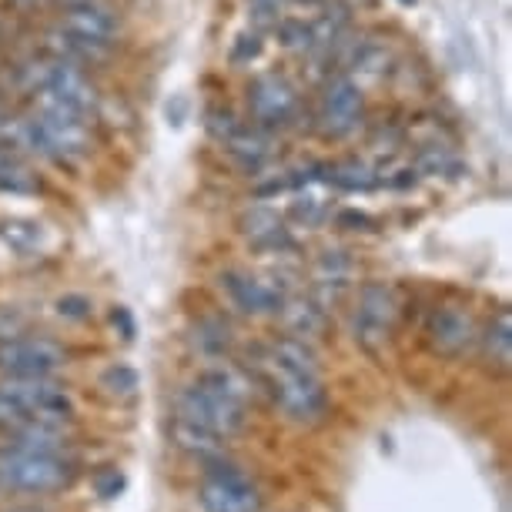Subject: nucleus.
<instances>
[{
    "label": "nucleus",
    "instance_id": "c756f323",
    "mask_svg": "<svg viewBox=\"0 0 512 512\" xmlns=\"http://www.w3.org/2000/svg\"><path fill=\"white\" fill-rule=\"evenodd\" d=\"M7 512H44V509H34V506H21V509H7Z\"/></svg>",
    "mask_w": 512,
    "mask_h": 512
},
{
    "label": "nucleus",
    "instance_id": "f3484780",
    "mask_svg": "<svg viewBox=\"0 0 512 512\" xmlns=\"http://www.w3.org/2000/svg\"><path fill=\"white\" fill-rule=\"evenodd\" d=\"M98 385H101V389L108 392V395H114V399H128V395L138 392L141 375H138V369H131V365L111 362V365H104V369H101Z\"/></svg>",
    "mask_w": 512,
    "mask_h": 512
},
{
    "label": "nucleus",
    "instance_id": "39448f33",
    "mask_svg": "<svg viewBox=\"0 0 512 512\" xmlns=\"http://www.w3.org/2000/svg\"><path fill=\"white\" fill-rule=\"evenodd\" d=\"M31 81H34V94H47V98L61 101L64 108L84 114V118L98 114L101 108V94L91 84V77L84 74L81 64L51 57L47 64L31 67Z\"/></svg>",
    "mask_w": 512,
    "mask_h": 512
},
{
    "label": "nucleus",
    "instance_id": "0eeeda50",
    "mask_svg": "<svg viewBox=\"0 0 512 512\" xmlns=\"http://www.w3.org/2000/svg\"><path fill=\"white\" fill-rule=\"evenodd\" d=\"M64 365L67 352L54 338L14 335L7 342H0V372L7 379H51Z\"/></svg>",
    "mask_w": 512,
    "mask_h": 512
},
{
    "label": "nucleus",
    "instance_id": "2f4dec72",
    "mask_svg": "<svg viewBox=\"0 0 512 512\" xmlns=\"http://www.w3.org/2000/svg\"><path fill=\"white\" fill-rule=\"evenodd\" d=\"M399 4H405V7H412V4H415V0H399Z\"/></svg>",
    "mask_w": 512,
    "mask_h": 512
},
{
    "label": "nucleus",
    "instance_id": "423d86ee",
    "mask_svg": "<svg viewBox=\"0 0 512 512\" xmlns=\"http://www.w3.org/2000/svg\"><path fill=\"white\" fill-rule=\"evenodd\" d=\"M198 499L205 512H262V496L251 486V479L235 462H225L221 456L208 459Z\"/></svg>",
    "mask_w": 512,
    "mask_h": 512
},
{
    "label": "nucleus",
    "instance_id": "b1692460",
    "mask_svg": "<svg viewBox=\"0 0 512 512\" xmlns=\"http://www.w3.org/2000/svg\"><path fill=\"white\" fill-rule=\"evenodd\" d=\"M54 312L61 318H71V322H81V318L91 315V298L88 295H61L54 302Z\"/></svg>",
    "mask_w": 512,
    "mask_h": 512
},
{
    "label": "nucleus",
    "instance_id": "2eb2a0df",
    "mask_svg": "<svg viewBox=\"0 0 512 512\" xmlns=\"http://www.w3.org/2000/svg\"><path fill=\"white\" fill-rule=\"evenodd\" d=\"M482 352L486 359H492L499 369H509V359H512V315L509 308H499L496 318L489 322L486 335H482Z\"/></svg>",
    "mask_w": 512,
    "mask_h": 512
},
{
    "label": "nucleus",
    "instance_id": "9d476101",
    "mask_svg": "<svg viewBox=\"0 0 512 512\" xmlns=\"http://www.w3.org/2000/svg\"><path fill=\"white\" fill-rule=\"evenodd\" d=\"M248 111L258 124H288L298 114V91L282 74H258L248 84Z\"/></svg>",
    "mask_w": 512,
    "mask_h": 512
},
{
    "label": "nucleus",
    "instance_id": "412c9836",
    "mask_svg": "<svg viewBox=\"0 0 512 512\" xmlns=\"http://www.w3.org/2000/svg\"><path fill=\"white\" fill-rule=\"evenodd\" d=\"M0 191H11V195H34L41 191V181L37 175H31L21 164H14L11 158L0 161Z\"/></svg>",
    "mask_w": 512,
    "mask_h": 512
},
{
    "label": "nucleus",
    "instance_id": "473e14b6",
    "mask_svg": "<svg viewBox=\"0 0 512 512\" xmlns=\"http://www.w3.org/2000/svg\"><path fill=\"white\" fill-rule=\"evenodd\" d=\"M17 4H34V0H17Z\"/></svg>",
    "mask_w": 512,
    "mask_h": 512
},
{
    "label": "nucleus",
    "instance_id": "f257e3e1",
    "mask_svg": "<svg viewBox=\"0 0 512 512\" xmlns=\"http://www.w3.org/2000/svg\"><path fill=\"white\" fill-rule=\"evenodd\" d=\"M268 385L275 392V402L282 405L285 415H292L295 422H315L322 419L328 409V395L318 375V362L312 349L295 335L275 338L268 345Z\"/></svg>",
    "mask_w": 512,
    "mask_h": 512
},
{
    "label": "nucleus",
    "instance_id": "4be33fe9",
    "mask_svg": "<svg viewBox=\"0 0 512 512\" xmlns=\"http://www.w3.org/2000/svg\"><path fill=\"white\" fill-rule=\"evenodd\" d=\"M0 238L14 251L27 255V251H34L41 245V225H34V221H4V225H0Z\"/></svg>",
    "mask_w": 512,
    "mask_h": 512
},
{
    "label": "nucleus",
    "instance_id": "dca6fc26",
    "mask_svg": "<svg viewBox=\"0 0 512 512\" xmlns=\"http://www.w3.org/2000/svg\"><path fill=\"white\" fill-rule=\"evenodd\" d=\"M171 436H175L178 446L185 452H191V456H201V459L221 456V439L215 436V432L201 429V425L188 422V419H175V425H171Z\"/></svg>",
    "mask_w": 512,
    "mask_h": 512
},
{
    "label": "nucleus",
    "instance_id": "a211bd4d",
    "mask_svg": "<svg viewBox=\"0 0 512 512\" xmlns=\"http://www.w3.org/2000/svg\"><path fill=\"white\" fill-rule=\"evenodd\" d=\"M328 181L335 188H345V191H369L375 188V178L372 171L365 168L359 161H342V164H328Z\"/></svg>",
    "mask_w": 512,
    "mask_h": 512
},
{
    "label": "nucleus",
    "instance_id": "20e7f679",
    "mask_svg": "<svg viewBox=\"0 0 512 512\" xmlns=\"http://www.w3.org/2000/svg\"><path fill=\"white\" fill-rule=\"evenodd\" d=\"M74 466L61 449H0V486L21 492H57L71 486Z\"/></svg>",
    "mask_w": 512,
    "mask_h": 512
},
{
    "label": "nucleus",
    "instance_id": "c85d7f7f",
    "mask_svg": "<svg viewBox=\"0 0 512 512\" xmlns=\"http://www.w3.org/2000/svg\"><path fill=\"white\" fill-rule=\"evenodd\" d=\"M64 7H77V4H98V0H61Z\"/></svg>",
    "mask_w": 512,
    "mask_h": 512
},
{
    "label": "nucleus",
    "instance_id": "bb28decb",
    "mask_svg": "<svg viewBox=\"0 0 512 512\" xmlns=\"http://www.w3.org/2000/svg\"><path fill=\"white\" fill-rule=\"evenodd\" d=\"M238 47H235V61H251V57H258V51H262V41L258 37H251V47L245 44V37H238Z\"/></svg>",
    "mask_w": 512,
    "mask_h": 512
},
{
    "label": "nucleus",
    "instance_id": "f03ea898",
    "mask_svg": "<svg viewBox=\"0 0 512 512\" xmlns=\"http://www.w3.org/2000/svg\"><path fill=\"white\" fill-rule=\"evenodd\" d=\"M245 399L248 382L228 369H208L178 395V419H188L218 439L245 429Z\"/></svg>",
    "mask_w": 512,
    "mask_h": 512
},
{
    "label": "nucleus",
    "instance_id": "393cba45",
    "mask_svg": "<svg viewBox=\"0 0 512 512\" xmlns=\"http://www.w3.org/2000/svg\"><path fill=\"white\" fill-rule=\"evenodd\" d=\"M24 328H27V318L21 312L0 308V342H7V338H14V335H24Z\"/></svg>",
    "mask_w": 512,
    "mask_h": 512
},
{
    "label": "nucleus",
    "instance_id": "4468645a",
    "mask_svg": "<svg viewBox=\"0 0 512 512\" xmlns=\"http://www.w3.org/2000/svg\"><path fill=\"white\" fill-rule=\"evenodd\" d=\"M225 148L231 151V158L245 164L248 171H258L268 161V154H272V148H268V138L262 131H241V128H235L228 134Z\"/></svg>",
    "mask_w": 512,
    "mask_h": 512
},
{
    "label": "nucleus",
    "instance_id": "5701e85b",
    "mask_svg": "<svg viewBox=\"0 0 512 512\" xmlns=\"http://www.w3.org/2000/svg\"><path fill=\"white\" fill-rule=\"evenodd\" d=\"M91 486H94V492H98L101 499H118L121 492L128 489V476H124L118 466H104V469L94 472Z\"/></svg>",
    "mask_w": 512,
    "mask_h": 512
},
{
    "label": "nucleus",
    "instance_id": "a878e982",
    "mask_svg": "<svg viewBox=\"0 0 512 512\" xmlns=\"http://www.w3.org/2000/svg\"><path fill=\"white\" fill-rule=\"evenodd\" d=\"M111 325L118 328L124 342H131V338H134V332H138V325H134V315H131V312H128V308H124V305L111 308Z\"/></svg>",
    "mask_w": 512,
    "mask_h": 512
},
{
    "label": "nucleus",
    "instance_id": "7ed1b4c3",
    "mask_svg": "<svg viewBox=\"0 0 512 512\" xmlns=\"http://www.w3.org/2000/svg\"><path fill=\"white\" fill-rule=\"evenodd\" d=\"M74 419L71 392L54 385L51 379H7L0 382V429L27 432L41 425L64 429Z\"/></svg>",
    "mask_w": 512,
    "mask_h": 512
},
{
    "label": "nucleus",
    "instance_id": "cd10ccee",
    "mask_svg": "<svg viewBox=\"0 0 512 512\" xmlns=\"http://www.w3.org/2000/svg\"><path fill=\"white\" fill-rule=\"evenodd\" d=\"M251 4H255V14H258V17H268V21H275L278 0H251Z\"/></svg>",
    "mask_w": 512,
    "mask_h": 512
},
{
    "label": "nucleus",
    "instance_id": "9b49d317",
    "mask_svg": "<svg viewBox=\"0 0 512 512\" xmlns=\"http://www.w3.org/2000/svg\"><path fill=\"white\" fill-rule=\"evenodd\" d=\"M61 31L74 41L98 47V51H108V47L118 41L121 34V21L118 14L111 11L104 0L98 4H77V7H64L61 17Z\"/></svg>",
    "mask_w": 512,
    "mask_h": 512
},
{
    "label": "nucleus",
    "instance_id": "f8f14e48",
    "mask_svg": "<svg viewBox=\"0 0 512 512\" xmlns=\"http://www.w3.org/2000/svg\"><path fill=\"white\" fill-rule=\"evenodd\" d=\"M221 288L228 292V298L241 308L245 315H278L285 308L282 292H275L272 285H265L262 278L241 272V268H228L221 272Z\"/></svg>",
    "mask_w": 512,
    "mask_h": 512
},
{
    "label": "nucleus",
    "instance_id": "7c9ffc66",
    "mask_svg": "<svg viewBox=\"0 0 512 512\" xmlns=\"http://www.w3.org/2000/svg\"><path fill=\"white\" fill-rule=\"evenodd\" d=\"M4 124H7V121H4V104H0V131H4Z\"/></svg>",
    "mask_w": 512,
    "mask_h": 512
},
{
    "label": "nucleus",
    "instance_id": "aec40b11",
    "mask_svg": "<svg viewBox=\"0 0 512 512\" xmlns=\"http://www.w3.org/2000/svg\"><path fill=\"white\" fill-rule=\"evenodd\" d=\"M195 342L208 359H218V355H225L231 345V328H228V322H221V318H205V322H198Z\"/></svg>",
    "mask_w": 512,
    "mask_h": 512
},
{
    "label": "nucleus",
    "instance_id": "ddd939ff",
    "mask_svg": "<svg viewBox=\"0 0 512 512\" xmlns=\"http://www.w3.org/2000/svg\"><path fill=\"white\" fill-rule=\"evenodd\" d=\"M425 338H429L432 352L456 359V355H462L472 345L476 325H472V318L466 312H459V308H436V312L429 315V325H425Z\"/></svg>",
    "mask_w": 512,
    "mask_h": 512
},
{
    "label": "nucleus",
    "instance_id": "1a4fd4ad",
    "mask_svg": "<svg viewBox=\"0 0 512 512\" xmlns=\"http://www.w3.org/2000/svg\"><path fill=\"white\" fill-rule=\"evenodd\" d=\"M365 98L362 88L349 74H335L325 81L322 91V111H318V128L325 138H349V134L362 124Z\"/></svg>",
    "mask_w": 512,
    "mask_h": 512
},
{
    "label": "nucleus",
    "instance_id": "6e6552de",
    "mask_svg": "<svg viewBox=\"0 0 512 512\" xmlns=\"http://www.w3.org/2000/svg\"><path fill=\"white\" fill-rule=\"evenodd\" d=\"M395 318H399V302L385 282H365L359 288V308H355V338L369 352H379L389 342Z\"/></svg>",
    "mask_w": 512,
    "mask_h": 512
},
{
    "label": "nucleus",
    "instance_id": "6ab92c4d",
    "mask_svg": "<svg viewBox=\"0 0 512 512\" xmlns=\"http://www.w3.org/2000/svg\"><path fill=\"white\" fill-rule=\"evenodd\" d=\"M282 312L295 335H318L325 325V308L315 302H292L288 308H282Z\"/></svg>",
    "mask_w": 512,
    "mask_h": 512
}]
</instances>
